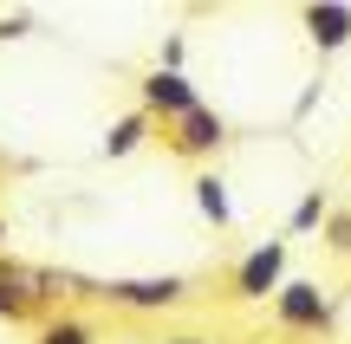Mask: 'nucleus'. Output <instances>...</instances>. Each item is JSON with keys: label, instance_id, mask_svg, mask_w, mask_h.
I'll use <instances>...</instances> for the list:
<instances>
[{"label": "nucleus", "instance_id": "obj_1", "mask_svg": "<svg viewBox=\"0 0 351 344\" xmlns=\"http://www.w3.org/2000/svg\"><path fill=\"white\" fill-rule=\"evenodd\" d=\"M326 319H332V306H326V293H319L313 280L280 286V325H293V332H313V325H326Z\"/></svg>", "mask_w": 351, "mask_h": 344}, {"label": "nucleus", "instance_id": "obj_2", "mask_svg": "<svg viewBox=\"0 0 351 344\" xmlns=\"http://www.w3.org/2000/svg\"><path fill=\"white\" fill-rule=\"evenodd\" d=\"M280 273H287V247L267 241V247H254V254L241 260V280L234 286H241V299H267L280 286Z\"/></svg>", "mask_w": 351, "mask_h": 344}, {"label": "nucleus", "instance_id": "obj_3", "mask_svg": "<svg viewBox=\"0 0 351 344\" xmlns=\"http://www.w3.org/2000/svg\"><path fill=\"white\" fill-rule=\"evenodd\" d=\"M143 104H150V111L182 117V111H195V91H189V78H182V72H163V65H156V72L143 78Z\"/></svg>", "mask_w": 351, "mask_h": 344}, {"label": "nucleus", "instance_id": "obj_4", "mask_svg": "<svg viewBox=\"0 0 351 344\" xmlns=\"http://www.w3.org/2000/svg\"><path fill=\"white\" fill-rule=\"evenodd\" d=\"M111 299H117V306H137V312H150V306H176V299H182V280H176V273H163V280H117V286H111Z\"/></svg>", "mask_w": 351, "mask_h": 344}, {"label": "nucleus", "instance_id": "obj_5", "mask_svg": "<svg viewBox=\"0 0 351 344\" xmlns=\"http://www.w3.org/2000/svg\"><path fill=\"white\" fill-rule=\"evenodd\" d=\"M306 33H313V46H326V52H339L345 39H351V7H306Z\"/></svg>", "mask_w": 351, "mask_h": 344}, {"label": "nucleus", "instance_id": "obj_6", "mask_svg": "<svg viewBox=\"0 0 351 344\" xmlns=\"http://www.w3.org/2000/svg\"><path fill=\"white\" fill-rule=\"evenodd\" d=\"M221 137H228V124H221L215 111H202V104H195V111H182V130H176V150H189V156H195V150H215Z\"/></svg>", "mask_w": 351, "mask_h": 344}, {"label": "nucleus", "instance_id": "obj_7", "mask_svg": "<svg viewBox=\"0 0 351 344\" xmlns=\"http://www.w3.org/2000/svg\"><path fill=\"white\" fill-rule=\"evenodd\" d=\"M143 130H150V117H143V111L117 117V124H111V137H104V150H111V156H130V150L143 143Z\"/></svg>", "mask_w": 351, "mask_h": 344}, {"label": "nucleus", "instance_id": "obj_8", "mask_svg": "<svg viewBox=\"0 0 351 344\" xmlns=\"http://www.w3.org/2000/svg\"><path fill=\"white\" fill-rule=\"evenodd\" d=\"M195 208L215 221V228H228V189H221V176H202L195 182Z\"/></svg>", "mask_w": 351, "mask_h": 344}, {"label": "nucleus", "instance_id": "obj_9", "mask_svg": "<svg viewBox=\"0 0 351 344\" xmlns=\"http://www.w3.org/2000/svg\"><path fill=\"white\" fill-rule=\"evenodd\" d=\"M319 221H326V195H306V202L293 208V228L306 234V228H319Z\"/></svg>", "mask_w": 351, "mask_h": 344}, {"label": "nucleus", "instance_id": "obj_10", "mask_svg": "<svg viewBox=\"0 0 351 344\" xmlns=\"http://www.w3.org/2000/svg\"><path fill=\"white\" fill-rule=\"evenodd\" d=\"M39 344H91V332H85V325H72V319H65V325H52V332L39 338Z\"/></svg>", "mask_w": 351, "mask_h": 344}, {"label": "nucleus", "instance_id": "obj_11", "mask_svg": "<svg viewBox=\"0 0 351 344\" xmlns=\"http://www.w3.org/2000/svg\"><path fill=\"white\" fill-rule=\"evenodd\" d=\"M332 241H339V247H351V221H339V228H332Z\"/></svg>", "mask_w": 351, "mask_h": 344}, {"label": "nucleus", "instance_id": "obj_12", "mask_svg": "<svg viewBox=\"0 0 351 344\" xmlns=\"http://www.w3.org/2000/svg\"><path fill=\"white\" fill-rule=\"evenodd\" d=\"M169 344H202V338H169Z\"/></svg>", "mask_w": 351, "mask_h": 344}]
</instances>
